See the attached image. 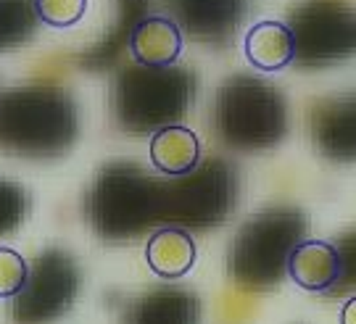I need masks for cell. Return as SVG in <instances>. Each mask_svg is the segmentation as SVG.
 Here are the masks:
<instances>
[{"label": "cell", "instance_id": "5b68a950", "mask_svg": "<svg viewBox=\"0 0 356 324\" xmlns=\"http://www.w3.org/2000/svg\"><path fill=\"white\" fill-rule=\"evenodd\" d=\"M216 135L238 150H269L288 135V103L264 79L241 74L216 90Z\"/></svg>", "mask_w": 356, "mask_h": 324}, {"label": "cell", "instance_id": "7c38bea8", "mask_svg": "<svg viewBox=\"0 0 356 324\" xmlns=\"http://www.w3.org/2000/svg\"><path fill=\"white\" fill-rule=\"evenodd\" d=\"M288 275L298 287L327 293L343 280V253L325 240H301L291 250Z\"/></svg>", "mask_w": 356, "mask_h": 324}, {"label": "cell", "instance_id": "e0dca14e", "mask_svg": "<svg viewBox=\"0 0 356 324\" xmlns=\"http://www.w3.org/2000/svg\"><path fill=\"white\" fill-rule=\"evenodd\" d=\"M38 29V13L32 0H0V50L32 40Z\"/></svg>", "mask_w": 356, "mask_h": 324}, {"label": "cell", "instance_id": "7a4b0ae2", "mask_svg": "<svg viewBox=\"0 0 356 324\" xmlns=\"http://www.w3.org/2000/svg\"><path fill=\"white\" fill-rule=\"evenodd\" d=\"M309 219L291 206L254 213L229 245V275L251 293L269 290L288 275L291 250L304 240Z\"/></svg>", "mask_w": 356, "mask_h": 324}, {"label": "cell", "instance_id": "d6986e66", "mask_svg": "<svg viewBox=\"0 0 356 324\" xmlns=\"http://www.w3.org/2000/svg\"><path fill=\"white\" fill-rule=\"evenodd\" d=\"M38 22L56 29H66L74 26L85 11H88V0H32Z\"/></svg>", "mask_w": 356, "mask_h": 324}, {"label": "cell", "instance_id": "9a60e30c", "mask_svg": "<svg viewBox=\"0 0 356 324\" xmlns=\"http://www.w3.org/2000/svg\"><path fill=\"white\" fill-rule=\"evenodd\" d=\"M151 161L159 172L169 177L188 175L201 161V140L193 129L182 124L164 127V129L153 132Z\"/></svg>", "mask_w": 356, "mask_h": 324}, {"label": "cell", "instance_id": "ac0fdd59", "mask_svg": "<svg viewBox=\"0 0 356 324\" xmlns=\"http://www.w3.org/2000/svg\"><path fill=\"white\" fill-rule=\"evenodd\" d=\"M29 213V195L22 185L0 179V237L16 232Z\"/></svg>", "mask_w": 356, "mask_h": 324}, {"label": "cell", "instance_id": "6da1fadb", "mask_svg": "<svg viewBox=\"0 0 356 324\" xmlns=\"http://www.w3.org/2000/svg\"><path fill=\"white\" fill-rule=\"evenodd\" d=\"M76 106L56 85L0 92V150L24 159H56L74 145Z\"/></svg>", "mask_w": 356, "mask_h": 324}, {"label": "cell", "instance_id": "ba28073f", "mask_svg": "<svg viewBox=\"0 0 356 324\" xmlns=\"http://www.w3.org/2000/svg\"><path fill=\"white\" fill-rule=\"evenodd\" d=\"M293 61L301 66H327L354 53V13L335 0H309L293 11Z\"/></svg>", "mask_w": 356, "mask_h": 324}, {"label": "cell", "instance_id": "8992f818", "mask_svg": "<svg viewBox=\"0 0 356 324\" xmlns=\"http://www.w3.org/2000/svg\"><path fill=\"white\" fill-rule=\"evenodd\" d=\"M241 195L238 169L225 159L198 161L175 182L161 185V219L191 229H211L227 219Z\"/></svg>", "mask_w": 356, "mask_h": 324}, {"label": "cell", "instance_id": "3957f363", "mask_svg": "<svg viewBox=\"0 0 356 324\" xmlns=\"http://www.w3.org/2000/svg\"><path fill=\"white\" fill-rule=\"evenodd\" d=\"M161 185L129 161L106 163L92 179L88 216L106 240H132L161 219Z\"/></svg>", "mask_w": 356, "mask_h": 324}, {"label": "cell", "instance_id": "5bb4252c", "mask_svg": "<svg viewBox=\"0 0 356 324\" xmlns=\"http://www.w3.org/2000/svg\"><path fill=\"white\" fill-rule=\"evenodd\" d=\"M145 261L153 275L164 280H179L195 264V243L188 229L182 227H164L153 232L145 248Z\"/></svg>", "mask_w": 356, "mask_h": 324}, {"label": "cell", "instance_id": "30bf717a", "mask_svg": "<svg viewBox=\"0 0 356 324\" xmlns=\"http://www.w3.org/2000/svg\"><path fill=\"white\" fill-rule=\"evenodd\" d=\"M119 324H201V300L182 287H153L129 300Z\"/></svg>", "mask_w": 356, "mask_h": 324}, {"label": "cell", "instance_id": "44dd1931", "mask_svg": "<svg viewBox=\"0 0 356 324\" xmlns=\"http://www.w3.org/2000/svg\"><path fill=\"white\" fill-rule=\"evenodd\" d=\"M354 309H356V300L351 298L348 303H346L343 316H341V324H354Z\"/></svg>", "mask_w": 356, "mask_h": 324}, {"label": "cell", "instance_id": "8fae6325", "mask_svg": "<svg viewBox=\"0 0 356 324\" xmlns=\"http://www.w3.org/2000/svg\"><path fill=\"white\" fill-rule=\"evenodd\" d=\"M312 140L332 161H354V100H319L312 108Z\"/></svg>", "mask_w": 356, "mask_h": 324}, {"label": "cell", "instance_id": "52a82bcc", "mask_svg": "<svg viewBox=\"0 0 356 324\" xmlns=\"http://www.w3.org/2000/svg\"><path fill=\"white\" fill-rule=\"evenodd\" d=\"M79 266L61 248L42 250L26 266L22 290L11 298V324H51L61 319L76 298Z\"/></svg>", "mask_w": 356, "mask_h": 324}, {"label": "cell", "instance_id": "ffe728a7", "mask_svg": "<svg viewBox=\"0 0 356 324\" xmlns=\"http://www.w3.org/2000/svg\"><path fill=\"white\" fill-rule=\"evenodd\" d=\"M26 266L22 253L13 248H0V298H13L24 285Z\"/></svg>", "mask_w": 356, "mask_h": 324}, {"label": "cell", "instance_id": "277c9868", "mask_svg": "<svg viewBox=\"0 0 356 324\" xmlns=\"http://www.w3.org/2000/svg\"><path fill=\"white\" fill-rule=\"evenodd\" d=\"M195 98V76L177 66H129L111 88L116 124L127 132H159L179 122Z\"/></svg>", "mask_w": 356, "mask_h": 324}, {"label": "cell", "instance_id": "9c48e42d", "mask_svg": "<svg viewBox=\"0 0 356 324\" xmlns=\"http://www.w3.org/2000/svg\"><path fill=\"white\" fill-rule=\"evenodd\" d=\"M177 26L206 42H227L245 16L248 0H166Z\"/></svg>", "mask_w": 356, "mask_h": 324}, {"label": "cell", "instance_id": "2e32d148", "mask_svg": "<svg viewBox=\"0 0 356 324\" xmlns=\"http://www.w3.org/2000/svg\"><path fill=\"white\" fill-rule=\"evenodd\" d=\"M245 58L259 72H280L293 63V35L288 24L282 22H259L248 29L245 42Z\"/></svg>", "mask_w": 356, "mask_h": 324}, {"label": "cell", "instance_id": "4fadbf2b", "mask_svg": "<svg viewBox=\"0 0 356 324\" xmlns=\"http://www.w3.org/2000/svg\"><path fill=\"white\" fill-rule=\"evenodd\" d=\"M129 53L140 66H175L182 53V29L166 16H148L129 29Z\"/></svg>", "mask_w": 356, "mask_h": 324}]
</instances>
